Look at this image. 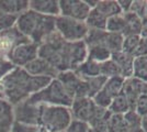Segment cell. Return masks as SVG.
Returning <instances> with one entry per match:
<instances>
[{
    "label": "cell",
    "mask_w": 147,
    "mask_h": 132,
    "mask_svg": "<svg viewBox=\"0 0 147 132\" xmlns=\"http://www.w3.org/2000/svg\"><path fill=\"white\" fill-rule=\"evenodd\" d=\"M73 120L70 108L42 105L40 126L47 132H64Z\"/></svg>",
    "instance_id": "5b68a950"
},
{
    "label": "cell",
    "mask_w": 147,
    "mask_h": 132,
    "mask_svg": "<svg viewBox=\"0 0 147 132\" xmlns=\"http://www.w3.org/2000/svg\"><path fill=\"white\" fill-rule=\"evenodd\" d=\"M132 77H135L142 82L147 83V55L134 57Z\"/></svg>",
    "instance_id": "cb8c5ba5"
},
{
    "label": "cell",
    "mask_w": 147,
    "mask_h": 132,
    "mask_svg": "<svg viewBox=\"0 0 147 132\" xmlns=\"http://www.w3.org/2000/svg\"><path fill=\"white\" fill-rule=\"evenodd\" d=\"M13 68H16L6 57L0 56V82L6 77Z\"/></svg>",
    "instance_id": "d590c367"
},
{
    "label": "cell",
    "mask_w": 147,
    "mask_h": 132,
    "mask_svg": "<svg viewBox=\"0 0 147 132\" xmlns=\"http://www.w3.org/2000/svg\"><path fill=\"white\" fill-rule=\"evenodd\" d=\"M98 106L91 98H76L70 106V112L74 120L89 122L98 110Z\"/></svg>",
    "instance_id": "7c38bea8"
},
{
    "label": "cell",
    "mask_w": 147,
    "mask_h": 132,
    "mask_svg": "<svg viewBox=\"0 0 147 132\" xmlns=\"http://www.w3.org/2000/svg\"><path fill=\"white\" fill-rule=\"evenodd\" d=\"M81 78H91L100 76V63L86 60L84 63L79 65L77 69L74 70Z\"/></svg>",
    "instance_id": "44dd1931"
},
{
    "label": "cell",
    "mask_w": 147,
    "mask_h": 132,
    "mask_svg": "<svg viewBox=\"0 0 147 132\" xmlns=\"http://www.w3.org/2000/svg\"><path fill=\"white\" fill-rule=\"evenodd\" d=\"M143 86H144V82L135 77H129L124 81L122 93L129 101L131 109H134L137 99L140 98L141 95H143Z\"/></svg>",
    "instance_id": "5bb4252c"
},
{
    "label": "cell",
    "mask_w": 147,
    "mask_h": 132,
    "mask_svg": "<svg viewBox=\"0 0 147 132\" xmlns=\"http://www.w3.org/2000/svg\"><path fill=\"white\" fill-rule=\"evenodd\" d=\"M29 41L30 40L19 31L16 25L6 31L0 32V56L6 57L14 47Z\"/></svg>",
    "instance_id": "8fae6325"
},
{
    "label": "cell",
    "mask_w": 147,
    "mask_h": 132,
    "mask_svg": "<svg viewBox=\"0 0 147 132\" xmlns=\"http://www.w3.org/2000/svg\"><path fill=\"white\" fill-rule=\"evenodd\" d=\"M141 37L140 35H131V37H125L124 42H123V49L122 51L127 53L129 55L135 56V53L140 46L141 43Z\"/></svg>",
    "instance_id": "f1b7e54d"
},
{
    "label": "cell",
    "mask_w": 147,
    "mask_h": 132,
    "mask_svg": "<svg viewBox=\"0 0 147 132\" xmlns=\"http://www.w3.org/2000/svg\"><path fill=\"white\" fill-rule=\"evenodd\" d=\"M91 8L86 1L81 0H61L59 1V16L67 17L79 21H86Z\"/></svg>",
    "instance_id": "30bf717a"
},
{
    "label": "cell",
    "mask_w": 147,
    "mask_h": 132,
    "mask_svg": "<svg viewBox=\"0 0 147 132\" xmlns=\"http://www.w3.org/2000/svg\"><path fill=\"white\" fill-rule=\"evenodd\" d=\"M30 10L44 16L58 17L59 16V1L57 0H31Z\"/></svg>",
    "instance_id": "2e32d148"
},
{
    "label": "cell",
    "mask_w": 147,
    "mask_h": 132,
    "mask_svg": "<svg viewBox=\"0 0 147 132\" xmlns=\"http://www.w3.org/2000/svg\"><path fill=\"white\" fill-rule=\"evenodd\" d=\"M87 56L88 51L84 41L67 42L56 31L38 45V57L45 60L58 73L77 69Z\"/></svg>",
    "instance_id": "6da1fadb"
},
{
    "label": "cell",
    "mask_w": 147,
    "mask_h": 132,
    "mask_svg": "<svg viewBox=\"0 0 147 132\" xmlns=\"http://www.w3.org/2000/svg\"><path fill=\"white\" fill-rule=\"evenodd\" d=\"M124 81H125V79H124L123 77H121V76H115V77L108 78L101 90H102L109 98L113 99V98L117 97V95L121 94Z\"/></svg>",
    "instance_id": "d6986e66"
},
{
    "label": "cell",
    "mask_w": 147,
    "mask_h": 132,
    "mask_svg": "<svg viewBox=\"0 0 147 132\" xmlns=\"http://www.w3.org/2000/svg\"><path fill=\"white\" fill-rule=\"evenodd\" d=\"M55 19L56 17L40 14L29 9L19 16L16 26L31 42L41 45L55 32Z\"/></svg>",
    "instance_id": "3957f363"
},
{
    "label": "cell",
    "mask_w": 147,
    "mask_h": 132,
    "mask_svg": "<svg viewBox=\"0 0 147 132\" xmlns=\"http://www.w3.org/2000/svg\"><path fill=\"white\" fill-rule=\"evenodd\" d=\"M107 132H131L127 122L124 119V114L111 113L107 123Z\"/></svg>",
    "instance_id": "603a6c76"
},
{
    "label": "cell",
    "mask_w": 147,
    "mask_h": 132,
    "mask_svg": "<svg viewBox=\"0 0 147 132\" xmlns=\"http://www.w3.org/2000/svg\"><path fill=\"white\" fill-rule=\"evenodd\" d=\"M29 9L30 1L28 0H0V10L14 17H19Z\"/></svg>",
    "instance_id": "e0dca14e"
},
{
    "label": "cell",
    "mask_w": 147,
    "mask_h": 132,
    "mask_svg": "<svg viewBox=\"0 0 147 132\" xmlns=\"http://www.w3.org/2000/svg\"><path fill=\"white\" fill-rule=\"evenodd\" d=\"M123 42H124V37L121 33H110V32H108L104 46L110 51L111 55H112L114 53L122 51Z\"/></svg>",
    "instance_id": "4316f807"
},
{
    "label": "cell",
    "mask_w": 147,
    "mask_h": 132,
    "mask_svg": "<svg viewBox=\"0 0 147 132\" xmlns=\"http://www.w3.org/2000/svg\"><path fill=\"white\" fill-rule=\"evenodd\" d=\"M88 132H93V131H92L91 129H89V130H88Z\"/></svg>",
    "instance_id": "b9f144b4"
},
{
    "label": "cell",
    "mask_w": 147,
    "mask_h": 132,
    "mask_svg": "<svg viewBox=\"0 0 147 132\" xmlns=\"http://www.w3.org/2000/svg\"><path fill=\"white\" fill-rule=\"evenodd\" d=\"M133 55H129L125 52H117L111 55V60L117 64L120 69V75L124 79L129 78L133 76V62H134Z\"/></svg>",
    "instance_id": "9a60e30c"
},
{
    "label": "cell",
    "mask_w": 147,
    "mask_h": 132,
    "mask_svg": "<svg viewBox=\"0 0 147 132\" xmlns=\"http://www.w3.org/2000/svg\"><path fill=\"white\" fill-rule=\"evenodd\" d=\"M90 128L87 122L79 121V120H71L70 125L67 127V129L64 132H88Z\"/></svg>",
    "instance_id": "836d02e7"
},
{
    "label": "cell",
    "mask_w": 147,
    "mask_h": 132,
    "mask_svg": "<svg viewBox=\"0 0 147 132\" xmlns=\"http://www.w3.org/2000/svg\"><path fill=\"white\" fill-rule=\"evenodd\" d=\"M29 100L36 105H49V106H63L70 108L73 104V98L68 95L57 78H53L51 83L42 90L32 95Z\"/></svg>",
    "instance_id": "277c9868"
},
{
    "label": "cell",
    "mask_w": 147,
    "mask_h": 132,
    "mask_svg": "<svg viewBox=\"0 0 147 132\" xmlns=\"http://www.w3.org/2000/svg\"><path fill=\"white\" fill-rule=\"evenodd\" d=\"M124 19H125V29L123 31L122 35L131 37V35H140L142 29V19L137 17L135 13L127 12L123 13Z\"/></svg>",
    "instance_id": "ac0fdd59"
},
{
    "label": "cell",
    "mask_w": 147,
    "mask_h": 132,
    "mask_svg": "<svg viewBox=\"0 0 147 132\" xmlns=\"http://www.w3.org/2000/svg\"><path fill=\"white\" fill-rule=\"evenodd\" d=\"M42 105L31 102L29 99L12 106L13 121L23 125L40 126Z\"/></svg>",
    "instance_id": "ba28073f"
},
{
    "label": "cell",
    "mask_w": 147,
    "mask_h": 132,
    "mask_svg": "<svg viewBox=\"0 0 147 132\" xmlns=\"http://www.w3.org/2000/svg\"><path fill=\"white\" fill-rule=\"evenodd\" d=\"M119 6L122 10V13H127L131 11V7H132V2L133 1H117Z\"/></svg>",
    "instance_id": "8d00e7d4"
},
{
    "label": "cell",
    "mask_w": 147,
    "mask_h": 132,
    "mask_svg": "<svg viewBox=\"0 0 147 132\" xmlns=\"http://www.w3.org/2000/svg\"><path fill=\"white\" fill-rule=\"evenodd\" d=\"M108 110L111 113H115V114H124L129 110H131L129 101L122 91L120 95H117L115 98L112 99V102H111L110 107L108 108Z\"/></svg>",
    "instance_id": "484cf974"
},
{
    "label": "cell",
    "mask_w": 147,
    "mask_h": 132,
    "mask_svg": "<svg viewBox=\"0 0 147 132\" xmlns=\"http://www.w3.org/2000/svg\"><path fill=\"white\" fill-rule=\"evenodd\" d=\"M96 9L108 19L117 14H122V10L119 6V2L113 0H100L96 6Z\"/></svg>",
    "instance_id": "7402d4cb"
},
{
    "label": "cell",
    "mask_w": 147,
    "mask_h": 132,
    "mask_svg": "<svg viewBox=\"0 0 147 132\" xmlns=\"http://www.w3.org/2000/svg\"><path fill=\"white\" fill-rule=\"evenodd\" d=\"M63 84L68 95L73 98H90L89 97V87L87 82L77 75L74 70H67L58 73L56 77Z\"/></svg>",
    "instance_id": "52a82bcc"
},
{
    "label": "cell",
    "mask_w": 147,
    "mask_h": 132,
    "mask_svg": "<svg viewBox=\"0 0 147 132\" xmlns=\"http://www.w3.org/2000/svg\"><path fill=\"white\" fill-rule=\"evenodd\" d=\"M124 119L127 122L129 127V130H135L141 128L142 125V117L135 111L134 109H131L126 113H124Z\"/></svg>",
    "instance_id": "4dcf8cb0"
},
{
    "label": "cell",
    "mask_w": 147,
    "mask_h": 132,
    "mask_svg": "<svg viewBox=\"0 0 147 132\" xmlns=\"http://www.w3.org/2000/svg\"><path fill=\"white\" fill-rule=\"evenodd\" d=\"M125 29V19L124 16L122 14H117L114 17H111L107 21V28L105 31L110 32V33H121Z\"/></svg>",
    "instance_id": "83f0119b"
},
{
    "label": "cell",
    "mask_w": 147,
    "mask_h": 132,
    "mask_svg": "<svg viewBox=\"0 0 147 132\" xmlns=\"http://www.w3.org/2000/svg\"><path fill=\"white\" fill-rule=\"evenodd\" d=\"M55 31L67 42H79L85 40L89 28L85 21L58 16L55 19Z\"/></svg>",
    "instance_id": "8992f818"
},
{
    "label": "cell",
    "mask_w": 147,
    "mask_h": 132,
    "mask_svg": "<svg viewBox=\"0 0 147 132\" xmlns=\"http://www.w3.org/2000/svg\"><path fill=\"white\" fill-rule=\"evenodd\" d=\"M100 75L104 76L107 78L115 77L120 75V69L112 60H108L103 63H100Z\"/></svg>",
    "instance_id": "f546056e"
},
{
    "label": "cell",
    "mask_w": 147,
    "mask_h": 132,
    "mask_svg": "<svg viewBox=\"0 0 147 132\" xmlns=\"http://www.w3.org/2000/svg\"><path fill=\"white\" fill-rule=\"evenodd\" d=\"M23 68L32 76H40V77H49L56 78L58 75V72L49 63L45 60L37 56L35 60L28 64Z\"/></svg>",
    "instance_id": "4fadbf2b"
},
{
    "label": "cell",
    "mask_w": 147,
    "mask_h": 132,
    "mask_svg": "<svg viewBox=\"0 0 147 132\" xmlns=\"http://www.w3.org/2000/svg\"><path fill=\"white\" fill-rule=\"evenodd\" d=\"M10 132H47L42 126H31L23 125L13 121L12 126L10 128Z\"/></svg>",
    "instance_id": "1f68e13d"
},
{
    "label": "cell",
    "mask_w": 147,
    "mask_h": 132,
    "mask_svg": "<svg viewBox=\"0 0 147 132\" xmlns=\"http://www.w3.org/2000/svg\"><path fill=\"white\" fill-rule=\"evenodd\" d=\"M88 51V56L87 60L93 61L97 63H103L105 61L111 58V53L105 46H92L87 47Z\"/></svg>",
    "instance_id": "d4e9b609"
},
{
    "label": "cell",
    "mask_w": 147,
    "mask_h": 132,
    "mask_svg": "<svg viewBox=\"0 0 147 132\" xmlns=\"http://www.w3.org/2000/svg\"><path fill=\"white\" fill-rule=\"evenodd\" d=\"M140 37L142 39L147 38V19L142 20V29H141V34Z\"/></svg>",
    "instance_id": "74e56055"
},
{
    "label": "cell",
    "mask_w": 147,
    "mask_h": 132,
    "mask_svg": "<svg viewBox=\"0 0 147 132\" xmlns=\"http://www.w3.org/2000/svg\"><path fill=\"white\" fill-rule=\"evenodd\" d=\"M0 99H3V90H2V86H1V82H0Z\"/></svg>",
    "instance_id": "f35d334b"
},
{
    "label": "cell",
    "mask_w": 147,
    "mask_h": 132,
    "mask_svg": "<svg viewBox=\"0 0 147 132\" xmlns=\"http://www.w3.org/2000/svg\"><path fill=\"white\" fill-rule=\"evenodd\" d=\"M144 19H147V1L145 5V12H144Z\"/></svg>",
    "instance_id": "ab89813d"
},
{
    "label": "cell",
    "mask_w": 147,
    "mask_h": 132,
    "mask_svg": "<svg viewBox=\"0 0 147 132\" xmlns=\"http://www.w3.org/2000/svg\"><path fill=\"white\" fill-rule=\"evenodd\" d=\"M38 56V45L33 42L20 44L14 47L6 58L14 67H25L28 64Z\"/></svg>",
    "instance_id": "9c48e42d"
},
{
    "label": "cell",
    "mask_w": 147,
    "mask_h": 132,
    "mask_svg": "<svg viewBox=\"0 0 147 132\" xmlns=\"http://www.w3.org/2000/svg\"><path fill=\"white\" fill-rule=\"evenodd\" d=\"M107 21L108 18L104 17L102 13H100L96 9L93 8L90 10V12L88 14L86 19V24L89 28V30H102L105 31V28H107Z\"/></svg>",
    "instance_id": "ffe728a7"
},
{
    "label": "cell",
    "mask_w": 147,
    "mask_h": 132,
    "mask_svg": "<svg viewBox=\"0 0 147 132\" xmlns=\"http://www.w3.org/2000/svg\"><path fill=\"white\" fill-rule=\"evenodd\" d=\"M131 132H143L142 128H138V129H135V130H132Z\"/></svg>",
    "instance_id": "60d3db41"
},
{
    "label": "cell",
    "mask_w": 147,
    "mask_h": 132,
    "mask_svg": "<svg viewBox=\"0 0 147 132\" xmlns=\"http://www.w3.org/2000/svg\"><path fill=\"white\" fill-rule=\"evenodd\" d=\"M53 78L30 75L24 68L16 67L1 81L3 99L14 106L49 85Z\"/></svg>",
    "instance_id": "7a4b0ae2"
},
{
    "label": "cell",
    "mask_w": 147,
    "mask_h": 132,
    "mask_svg": "<svg viewBox=\"0 0 147 132\" xmlns=\"http://www.w3.org/2000/svg\"><path fill=\"white\" fill-rule=\"evenodd\" d=\"M17 19H18V17L8 14V13L0 10V32L6 31L10 28H13L16 25Z\"/></svg>",
    "instance_id": "d6a6232c"
},
{
    "label": "cell",
    "mask_w": 147,
    "mask_h": 132,
    "mask_svg": "<svg viewBox=\"0 0 147 132\" xmlns=\"http://www.w3.org/2000/svg\"><path fill=\"white\" fill-rule=\"evenodd\" d=\"M134 110L141 117L147 116V95H141L135 104Z\"/></svg>",
    "instance_id": "e575fe53"
}]
</instances>
